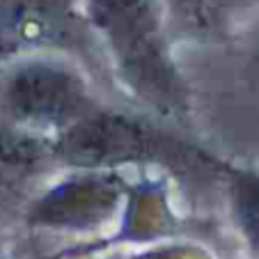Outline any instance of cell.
I'll list each match as a JSON object with an SVG mask.
<instances>
[{"instance_id": "obj_4", "label": "cell", "mask_w": 259, "mask_h": 259, "mask_svg": "<svg viewBox=\"0 0 259 259\" xmlns=\"http://www.w3.org/2000/svg\"><path fill=\"white\" fill-rule=\"evenodd\" d=\"M232 202L239 227L254 257H259V172H236L232 181Z\"/></svg>"}, {"instance_id": "obj_7", "label": "cell", "mask_w": 259, "mask_h": 259, "mask_svg": "<svg viewBox=\"0 0 259 259\" xmlns=\"http://www.w3.org/2000/svg\"><path fill=\"white\" fill-rule=\"evenodd\" d=\"M230 3L239 7H259V0H230Z\"/></svg>"}, {"instance_id": "obj_2", "label": "cell", "mask_w": 259, "mask_h": 259, "mask_svg": "<svg viewBox=\"0 0 259 259\" xmlns=\"http://www.w3.org/2000/svg\"><path fill=\"white\" fill-rule=\"evenodd\" d=\"M88 78L60 53H23L0 62V119L23 131L64 133L97 113Z\"/></svg>"}, {"instance_id": "obj_1", "label": "cell", "mask_w": 259, "mask_h": 259, "mask_svg": "<svg viewBox=\"0 0 259 259\" xmlns=\"http://www.w3.org/2000/svg\"><path fill=\"white\" fill-rule=\"evenodd\" d=\"M80 5L133 97L161 115H186L188 88L170 55L161 0H80Z\"/></svg>"}, {"instance_id": "obj_5", "label": "cell", "mask_w": 259, "mask_h": 259, "mask_svg": "<svg viewBox=\"0 0 259 259\" xmlns=\"http://www.w3.org/2000/svg\"><path fill=\"white\" fill-rule=\"evenodd\" d=\"M215 0H161L167 21L181 28H202L209 21V12Z\"/></svg>"}, {"instance_id": "obj_6", "label": "cell", "mask_w": 259, "mask_h": 259, "mask_svg": "<svg viewBox=\"0 0 259 259\" xmlns=\"http://www.w3.org/2000/svg\"><path fill=\"white\" fill-rule=\"evenodd\" d=\"M250 67H252L254 76L259 80V21L254 25V34H252V41H250Z\"/></svg>"}, {"instance_id": "obj_3", "label": "cell", "mask_w": 259, "mask_h": 259, "mask_svg": "<svg viewBox=\"0 0 259 259\" xmlns=\"http://www.w3.org/2000/svg\"><path fill=\"white\" fill-rule=\"evenodd\" d=\"M80 0H0V62L23 53L92 55Z\"/></svg>"}]
</instances>
